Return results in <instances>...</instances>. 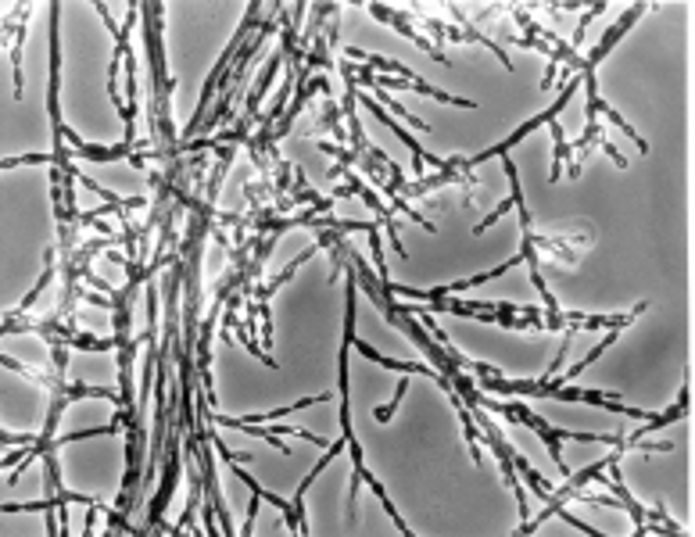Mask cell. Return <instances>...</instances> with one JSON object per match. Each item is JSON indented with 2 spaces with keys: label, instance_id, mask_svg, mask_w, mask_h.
Segmentation results:
<instances>
[{
  "label": "cell",
  "instance_id": "1",
  "mask_svg": "<svg viewBox=\"0 0 695 537\" xmlns=\"http://www.w3.org/2000/svg\"><path fill=\"white\" fill-rule=\"evenodd\" d=\"M355 290H359V269H348V290H344V341H341V369H337V376H341V437L344 444H348V455H352V484H348V520H355V495H359V487L369 484L373 487V495L380 498V505H384V512L395 520V530L405 537H412V530L405 527L402 520V512L395 509V502L387 498L384 484H380L373 473L366 469V455H362L359 441H355V430H352V398H348V348H352L355 341Z\"/></svg>",
  "mask_w": 695,
  "mask_h": 537
},
{
  "label": "cell",
  "instance_id": "2",
  "mask_svg": "<svg viewBox=\"0 0 695 537\" xmlns=\"http://www.w3.org/2000/svg\"><path fill=\"white\" fill-rule=\"evenodd\" d=\"M481 409L488 412H502V416L509 419V423H520V427H531L534 434L545 441V448H549L552 462H556V469H563V473H570L567 469V459H563V448L559 444L563 441H574V444H617L624 434H584V430H563V427H552L549 419L538 416V412H531L524 405V401H498V398H488V394L481 391V401H477Z\"/></svg>",
  "mask_w": 695,
  "mask_h": 537
},
{
  "label": "cell",
  "instance_id": "3",
  "mask_svg": "<svg viewBox=\"0 0 695 537\" xmlns=\"http://www.w3.org/2000/svg\"><path fill=\"white\" fill-rule=\"evenodd\" d=\"M513 22L520 26V36H516V47H524V51H541V54H549V72H545V79H541V90L549 94V83L552 76H556L559 65H567V69H574V76H581L584 72V54L577 51V47H570L567 40H559L552 29H545L541 22H534V15L527 8H520L516 4L513 8Z\"/></svg>",
  "mask_w": 695,
  "mask_h": 537
},
{
  "label": "cell",
  "instance_id": "4",
  "mask_svg": "<svg viewBox=\"0 0 695 537\" xmlns=\"http://www.w3.org/2000/svg\"><path fill=\"white\" fill-rule=\"evenodd\" d=\"M258 22H262V4L255 0V4H248V15H244V22H241V29H237V36L226 43L223 58L215 61V69L208 72L205 86H201V101H198V111H194V115H190V122H187V137L201 133V122H205V108L215 101V94H226V90H230V65H233V58L241 54L244 40H248V36L258 29Z\"/></svg>",
  "mask_w": 695,
  "mask_h": 537
},
{
  "label": "cell",
  "instance_id": "5",
  "mask_svg": "<svg viewBox=\"0 0 695 537\" xmlns=\"http://www.w3.org/2000/svg\"><path fill=\"white\" fill-rule=\"evenodd\" d=\"M341 176H344V183L334 190V194H337V197H359V201H366L369 212H377V222H380V226H384V230H387V237H391V244H395V251L405 258V244H402V240H398V212H395V208L384 205V201H380V197H377V190L369 187L366 179L355 176L352 169H344Z\"/></svg>",
  "mask_w": 695,
  "mask_h": 537
},
{
  "label": "cell",
  "instance_id": "6",
  "mask_svg": "<svg viewBox=\"0 0 695 537\" xmlns=\"http://www.w3.org/2000/svg\"><path fill=\"white\" fill-rule=\"evenodd\" d=\"M355 83L369 86V90H373V86H377V90H412V94H423V97H430V101H441V104H455V108H477V101H470V97H452V94H445V90H438V86L423 83V79L373 76V69H366V65H355Z\"/></svg>",
  "mask_w": 695,
  "mask_h": 537
},
{
  "label": "cell",
  "instance_id": "7",
  "mask_svg": "<svg viewBox=\"0 0 695 537\" xmlns=\"http://www.w3.org/2000/svg\"><path fill=\"white\" fill-rule=\"evenodd\" d=\"M366 11H369V18H377V22H387L391 29H398V33H402L405 40L416 43L427 58L441 61V65H452V61L445 58V51H441V43L427 40V33H420V26L412 22V11H398V8H391V4H366Z\"/></svg>",
  "mask_w": 695,
  "mask_h": 537
},
{
  "label": "cell",
  "instance_id": "8",
  "mask_svg": "<svg viewBox=\"0 0 695 537\" xmlns=\"http://www.w3.org/2000/svg\"><path fill=\"white\" fill-rule=\"evenodd\" d=\"M316 244H312L309 251H301L298 258H294L291 265H284V269H280V273L276 276H269V280H258L255 287H251V301H255L258 308H262V333H266V348L269 344H273V312H269V301H273V294L280 287H284V283H291V276H294V269H298V265H305L309 262L312 255H316Z\"/></svg>",
  "mask_w": 695,
  "mask_h": 537
},
{
  "label": "cell",
  "instance_id": "9",
  "mask_svg": "<svg viewBox=\"0 0 695 537\" xmlns=\"http://www.w3.org/2000/svg\"><path fill=\"white\" fill-rule=\"evenodd\" d=\"M645 301L635 308V312H617V316H588V312H559L563 316V330H624V326H631L638 316L645 312Z\"/></svg>",
  "mask_w": 695,
  "mask_h": 537
},
{
  "label": "cell",
  "instance_id": "10",
  "mask_svg": "<svg viewBox=\"0 0 695 537\" xmlns=\"http://www.w3.org/2000/svg\"><path fill=\"white\" fill-rule=\"evenodd\" d=\"M26 18L29 8L18 4L15 18H4V36H11V69H15V97L26 94V76H22V43H26Z\"/></svg>",
  "mask_w": 695,
  "mask_h": 537
},
{
  "label": "cell",
  "instance_id": "11",
  "mask_svg": "<svg viewBox=\"0 0 695 537\" xmlns=\"http://www.w3.org/2000/svg\"><path fill=\"white\" fill-rule=\"evenodd\" d=\"M352 348L362 351L369 362H377V366H384V369H395V373H405V376H434V380H441V373L434 366H423V362H402V358H387V355H380L377 348H369L366 341H359V337L352 341Z\"/></svg>",
  "mask_w": 695,
  "mask_h": 537
},
{
  "label": "cell",
  "instance_id": "12",
  "mask_svg": "<svg viewBox=\"0 0 695 537\" xmlns=\"http://www.w3.org/2000/svg\"><path fill=\"white\" fill-rule=\"evenodd\" d=\"M685 416H688V373H685V380H681L678 401H674V405H670L663 416L645 419V427L635 430V434H627V441H642L645 434H653V430H660V427H670V423H678V419H685Z\"/></svg>",
  "mask_w": 695,
  "mask_h": 537
},
{
  "label": "cell",
  "instance_id": "13",
  "mask_svg": "<svg viewBox=\"0 0 695 537\" xmlns=\"http://www.w3.org/2000/svg\"><path fill=\"white\" fill-rule=\"evenodd\" d=\"M549 129H552V144H556V151H552V183L563 176V169L570 172V179H577L581 176V165H577L574 151H570L567 137H563V126H559V122H549Z\"/></svg>",
  "mask_w": 695,
  "mask_h": 537
},
{
  "label": "cell",
  "instance_id": "14",
  "mask_svg": "<svg viewBox=\"0 0 695 537\" xmlns=\"http://www.w3.org/2000/svg\"><path fill=\"white\" fill-rule=\"evenodd\" d=\"M448 11H455V18H459V33H463V40H470V43H481V47H488L491 54H495L498 61H502V65H506L509 72H516V65H513V58H509L506 51H502V43H495V40H488V36L481 33V29L473 26L470 18L463 15V8H459V4H448Z\"/></svg>",
  "mask_w": 695,
  "mask_h": 537
},
{
  "label": "cell",
  "instance_id": "15",
  "mask_svg": "<svg viewBox=\"0 0 695 537\" xmlns=\"http://www.w3.org/2000/svg\"><path fill=\"white\" fill-rule=\"evenodd\" d=\"M54 258H58V251H47V258H43V265H47V269H43L40 283H36V287L29 290L26 298H22V305H18V308H11V312H18V316H26L29 308H33L36 301H40V294H43V290H47V283L54 280Z\"/></svg>",
  "mask_w": 695,
  "mask_h": 537
},
{
  "label": "cell",
  "instance_id": "16",
  "mask_svg": "<svg viewBox=\"0 0 695 537\" xmlns=\"http://www.w3.org/2000/svg\"><path fill=\"white\" fill-rule=\"evenodd\" d=\"M402 398H405V380L398 384L395 398L387 401V405H380V409H373V419H377V423H391V419H395V412H398V405H402Z\"/></svg>",
  "mask_w": 695,
  "mask_h": 537
},
{
  "label": "cell",
  "instance_id": "17",
  "mask_svg": "<svg viewBox=\"0 0 695 537\" xmlns=\"http://www.w3.org/2000/svg\"><path fill=\"white\" fill-rule=\"evenodd\" d=\"M602 11H606V4H592V8L584 11V18H581V22H577V33H574L577 47H581V40H584V29L592 26V22H595V18H599V15H602Z\"/></svg>",
  "mask_w": 695,
  "mask_h": 537
}]
</instances>
